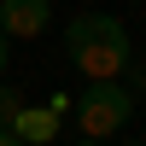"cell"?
Instances as JSON below:
<instances>
[{"label":"cell","mask_w":146,"mask_h":146,"mask_svg":"<svg viewBox=\"0 0 146 146\" xmlns=\"http://www.w3.org/2000/svg\"><path fill=\"white\" fill-rule=\"evenodd\" d=\"M64 53L88 82H117V70H129V29L111 12H76L64 23Z\"/></svg>","instance_id":"cell-1"},{"label":"cell","mask_w":146,"mask_h":146,"mask_svg":"<svg viewBox=\"0 0 146 146\" xmlns=\"http://www.w3.org/2000/svg\"><path fill=\"white\" fill-rule=\"evenodd\" d=\"M129 111H135L129 88H117V82H88V94H82V105H76V123H82L88 140H105V135H117V129L129 123Z\"/></svg>","instance_id":"cell-2"},{"label":"cell","mask_w":146,"mask_h":146,"mask_svg":"<svg viewBox=\"0 0 146 146\" xmlns=\"http://www.w3.org/2000/svg\"><path fill=\"white\" fill-rule=\"evenodd\" d=\"M47 23H53V0H0V29L18 41H35Z\"/></svg>","instance_id":"cell-3"},{"label":"cell","mask_w":146,"mask_h":146,"mask_svg":"<svg viewBox=\"0 0 146 146\" xmlns=\"http://www.w3.org/2000/svg\"><path fill=\"white\" fill-rule=\"evenodd\" d=\"M58 123H64V117H58L53 105H41V111H35V105H18V117H12L6 129H12L23 146H47V140L58 135Z\"/></svg>","instance_id":"cell-4"},{"label":"cell","mask_w":146,"mask_h":146,"mask_svg":"<svg viewBox=\"0 0 146 146\" xmlns=\"http://www.w3.org/2000/svg\"><path fill=\"white\" fill-rule=\"evenodd\" d=\"M18 105H23V94H18V88H6V82H0V129H6L12 117H18Z\"/></svg>","instance_id":"cell-5"},{"label":"cell","mask_w":146,"mask_h":146,"mask_svg":"<svg viewBox=\"0 0 146 146\" xmlns=\"http://www.w3.org/2000/svg\"><path fill=\"white\" fill-rule=\"evenodd\" d=\"M6 53H12V35L0 29V70H6Z\"/></svg>","instance_id":"cell-6"},{"label":"cell","mask_w":146,"mask_h":146,"mask_svg":"<svg viewBox=\"0 0 146 146\" xmlns=\"http://www.w3.org/2000/svg\"><path fill=\"white\" fill-rule=\"evenodd\" d=\"M0 146H23V140H18V135H12V129H0Z\"/></svg>","instance_id":"cell-7"},{"label":"cell","mask_w":146,"mask_h":146,"mask_svg":"<svg viewBox=\"0 0 146 146\" xmlns=\"http://www.w3.org/2000/svg\"><path fill=\"white\" fill-rule=\"evenodd\" d=\"M76 146H100V140H88V135H82V140H76Z\"/></svg>","instance_id":"cell-8"},{"label":"cell","mask_w":146,"mask_h":146,"mask_svg":"<svg viewBox=\"0 0 146 146\" xmlns=\"http://www.w3.org/2000/svg\"><path fill=\"white\" fill-rule=\"evenodd\" d=\"M129 146H146V140H129Z\"/></svg>","instance_id":"cell-9"}]
</instances>
